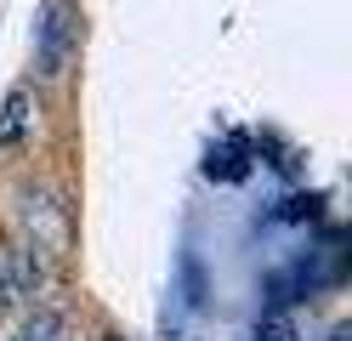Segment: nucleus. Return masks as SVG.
<instances>
[{"label":"nucleus","instance_id":"423d86ee","mask_svg":"<svg viewBox=\"0 0 352 341\" xmlns=\"http://www.w3.org/2000/svg\"><path fill=\"white\" fill-rule=\"evenodd\" d=\"M250 341H301V335H296V324H290L284 313H267V318L256 324V335H250Z\"/></svg>","mask_w":352,"mask_h":341},{"label":"nucleus","instance_id":"39448f33","mask_svg":"<svg viewBox=\"0 0 352 341\" xmlns=\"http://www.w3.org/2000/svg\"><path fill=\"white\" fill-rule=\"evenodd\" d=\"M17 341H63V318H57V313H34Z\"/></svg>","mask_w":352,"mask_h":341},{"label":"nucleus","instance_id":"7ed1b4c3","mask_svg":"<svg viewBox=\"0 0 352 341\" xmlns=\"http://www.w3.org/2000/svg\"><path fill=\"white\" fill-rule=\"evenodd\" d=\"M256 143L245 131H228L222 143H210V154H205V176H216V182H245L250 176V165H256Z\"/></svg>","mask_w":352,"mask_h":341},{"label":"nucleus","instance_id":"f257e3e1","mask_svg":"<svg viewBox=\"0 0 352 341\" xmlns=\"http://www.w3.org/2000/svg\"><path fill=\"white\" fill-rule=\"evenodd\" d=\"M80 57V6L74 0H40L34 12V63L46 80H69Z\"/></svg>","mask_w":352,"mask_h":341},{"label":"nucleus","instance_id":"20e7f679","mask_svg":"<svg viewBox=\"0 0 352 341\" xmlns=\"http://www.w3.org/2000/svg\"><path fill=\"white\" fill-rule=\"evenodd\" d=\"M29 125H34V91H23V85H17L12 97L0 103V154L23 143V136H29Z\"/></svg>","mask_w":352,"mask_h":341},{"label":"nucleus","instance_id":"f03ea898","mask_svg":"<svg viewBox=\"0 0 352 341\" xmlns=\"http://www.w3.org/2000/svg\"><path fill=\"white\" fill-rule=\"evenodd\" d=\"M17 216H23L29 239H34L29 245L34 256H63V250H69V205H63L52 188H23Z\"/></svg>","mask_w":352,"mask_h":341}]
</instances>
